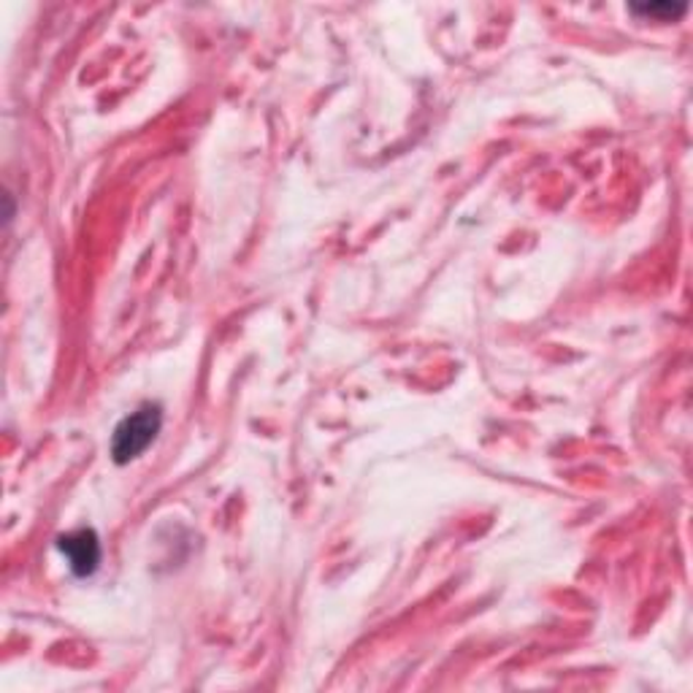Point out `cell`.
Instances as JSON below:
<instances>
[{
    "label": "cell",
    "mask_w": 693,
    "mask_h": 693,
    "mask_svg": "<svg viewBox=\"0 0 693 693\" xmlns=\"http://www.w3.org/2000/svg\"><path fill=\"white\" fill-rule=\"evenodd\" d=\"M160 426L163 412L157 404H144L138 407L134 414H128V418L117 426L115 437H111V456H115V461L123 466L136 461L138 456H144L147 447L153 445L157 433H160Z\"/></svg>",
    "instance_id": "obj_1"
},
{
    "label": "cell",
    "mask_w": 693,
    "mask_h": 693,
    "mask_svg": "<svg viewBox=\"0 0 693 693\" xmlns=\"http://www.w3.org/2000/svg\"><path fill=\"white\" fill-rule=\"evenodd\" d=\"M58 550L66 556L68 566L77 577L96 575L100 564V541L92 528H79V531L66 534L58 539Z\"/></svg>",
    "instance_id": "obj_2"
},
{
    "label": "cell",
    "mask_w": 693,
    "mask_h": 693,
    "mask_svg": "<svg viewBox=\"0 0 693 693\" xmlns=\"http://www.w3.org/2000/svg\"><path fill=\"white\" fill-rule=\"evenodd\" d=\"M685 11H689V6L685 3H642V6H632V14L636 17H651V20H658V22H672L677 20V17H683Z\"/></svg>",
    "instance_id": "obj_3"
}]
</instances>
